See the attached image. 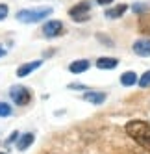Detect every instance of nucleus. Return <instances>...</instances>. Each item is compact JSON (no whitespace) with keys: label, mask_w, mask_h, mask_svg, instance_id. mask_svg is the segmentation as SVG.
I'll return each mask as SVG.
<instances>
[{"label":"nucleus","mask_w":150,"mask_h":154,"mask_svg":"<svg viewBox=\"0 0 150 154\" xmlns=\"http://www.w3.org/2000/svg\"><path fill=\"white\" fill-rule=\"evenodd\" d=\"M126 134L130 136L139 147L150 152V125L145 121H130L126 123Z\"/></svg>","instance_id":"f257e3e1"},{"label":"nucleus","mask_w":150,"mask_h":154,"mask_svg":"<svg viewBox=\"0 0 150 154\" xmlns=\"http://www.w3.org/2000/svg\"><path fill=\"white\" fill-rule=\"evenodd\" d=\"M48 15H52V8L45 6V8H32V9H20L17 13V20L24 24H32V23H39V20L46 19Z\"/></svg>","instance_id":"f03ea898"},{"label":"nucleus","mask_w":150,"mask_h":154,"mask_svg":"<svg viewBox=\"0 0 150 154\" xmlns=\"http://www.w3.org/2000/svg\"><path fill=\"white\" fill-rule=\"evenodd\" d=\"M9 97H11V100L15 104H19V106H26L32 100V93L28 91V87H24V85H13L11 91H9Z\"/></svg>","instance_id":"7ed1b4c3"},{"label":"nucleus","mask_w":150,"mask_h":154,"mask_svg":"<svg viewBox=\"0 0 150 154\" xmlns=\"http://www.w3.org/2000/svg\"><path fill=\"white\" fill-rule=\"evenodd\" d=\"M89 9H91L89 2H80V4L72 6L69 9V15H70L72 20H76V23H83V20L89 19Z\"/></svg>","instance_id":"20e7f679"},{"label":"nucleus","mask_w":150,"mask_h":154,"mask_svg":"<svg viewBox=\"0 0 150 154\" xmlns=\"http://www.w3.org/2000/svg\"><path fill=\"white\" fill-rule=\"evenodd\" d=\"M43 35L45 37H58V35H61L63 32H65V28H63V24H61V20H48V23H45L43 24Z\"/></svg>","instance_id":"39448f33"},{"label":"nucleus","mask_w":150,"mask_h":154,"mask_svg":"<svg viewBox=\"0 0 150 154\" xmlns=\"http://www.w3.org/2000/svg\"><path fill=\"white\" fill-rule=\"evenodd\" d=\"M134 52L141 58H148L150 56V39H139L134 43Z\"/></svg>","instance_id":"423d86ee"},{"label":"nucleus","mask_w":150,"mask_h":154,"mask_svg":"<svg viewBox=\"0 0 150 154\" xmlns=\"http://www.w3.org/2000/svg\"><path fill=\"white\" fill-rule=\"evenodd\" d=\"M43 65V61L41 60H37V61H30V63H24V65H20V67L17 69V76L19 78H24V76H28V74H32L35 69H39Z\"/></svg>","instance_id":"0eeeda50"},{"label":"nucleus","mask_w":150,"mask_h":154,"mask_svg":"<svg viewBox=\"0 0 150 154\" xmlns=\"http://www.w3.org/2000/svg\"><path fill=\"white\" fill-rule=\"evenodd\" d=\"M34 141H35V136L34 134H30V132H28V134H20V137L17 139V149L19 150H26Z\"/></svg>","instance_id":"6e6552de"},{"label":"nucleus","mask_w":150,"mask_h":154,"mask_svg":"<svg viewBox=\"0 0 150 154\" xmlns=\"http://www.w3.org/2000/svg\"><path fill=\"white\" fill-rule=\"evenodd\" d=\"M126 11H128V6L126 4H119V6H115V8H110L108 11H106V17H108V19H119Z\"/></svg>","instance_id":"1a4fd4ad"},{"label":"nucleus","mask_w":150,"mask_h":154,"mask_svg":"<svg viewBox=\"0 0 150 154\" xmlns=\"http://www.w3.org/2000/svg\"><path fill=\"white\" fill-rule=\"evenodd\" d=\"M119 65L117 58H98L96 60V67L98 69H115Z\"/></svg>","instance_id":"9d476101"},{"label":"nucleus","mask_w":150,"mask_h":154,"mask_svg":"<svg viewBox=\"0 0 150 154\" xmlns=\"http://www.w3.org/2000/svg\"><path fill=\"white\" fill-rule=\"evenodd\" d=\"M69 69H70V72H74V74L85 72V71L89 69V61H87V60H78V61H72V63L69 65Z\"/></svg>","instance_id":"9b49d317"},{"label":"nucleus","mask_w":150,"mask_h":154,"mask_svg":"<svg viewBox=\"0 0 150 154\" xmlns=\"http://www.w3.org/2000/svg\"><path fill=\"white\" fill-rule=\"evenodd\" d=\"M83 100H87L91 104H102L106 100V93H96V91H89L83 95Z\"/></svg>","instance_id":"f8f14e48"},{"label":"nucleus","mask_w":150,"mask_h":154,"mask_svg":"<svg viewBox=\"0 0 150 154\" xmlns=\"http://www.w3.org/2000/svg\"><path fill=\"white\" fill-rule=\"evenodd\" d=\"M121 84H122V85H126V87H130V85L137 84V74H135L134 71H128V72H124V74L121 76Z\"/></svg>","instance_id":"ddd939ff"},{"label":"nucleus","mask_w":150,"mask_h":154,"mask_svg":"<svg viewBox=\"0 0 150 154\" xmlns=\"http://www.w3.org/2000/svg\"><path fill=\"white\" fill-rule=\"evenodd\" d=\"M139 26H141V32H146V34H150V17H148V15H141Z\"/></svg>","instance_id":"4468645a"},{"label":"nucleus","mask_w":150,"mask_h":154,"mask_svg":"<svg viewBox=\"0 0 150 154\" xmlns=\"http://www.w3.org/2000/svg\"><path fill=\"white\" fill-rule=\"evenodd\" d=\"M137 84H139V87H148L150 85V71H146L141 78L137 80Z\"/></svg>","instance_id":"2eb2a0df"},{"label":"nucleus","mask_w":150,"mask_h":154,"mask_svg":"<svg viewBox=\"0 0 150 154\" xmlns=\"http://www.w3.org/2000/svg\"><path fill=\"white\" fill-rule=\"evenodd\" d=\"M146 9H148L146 4H134V6H132V11L137 13V15H145V13H146Z\"/></svg>","instance_id":"dca6fc26"},{"label":"nucleus","mask_w":150,"mask_h":154,"mask_svg":"<svg viewBox=\"0 0 150 154\" xmlns=\"http://www.w3.org/2000/svg\"><path fill=\"white\" fill-rule=\"evenodd\" d=\"M8 115H11V106L0 102V117H8Z\"/></svg>","instance_id":"f3484780"},{"label":"nucleus","mask_w":150,"mask_h":154,"mask_svg":"<svg viewBox=\"0 0 150 154\" xmlns=\"http://www.w3.org/2000/svg\"><path fill=\"white\" fill-rule=\"evenodd\" d=\"M8 11H9V9H8V6H6V4H0V20H2V19H6Z\"/></svg>","instance_id":"a211bd4d"},{"label":"nucleus","mask_w":150,"mask_h":154,"mask_svg":"<svg viewBox=\"0 0 150 154\" xmlns=\"http://www.w3.org/2000/svg\"><path fill=\"white\" fill-rule=\"evenodd\" d=\"M69 89H87V87L82 85V84H70V85H69Z\"/></svg>","instance_id":"6ab92c4d"},{"label":"nucleus","mask_w":150,"mask_h":154,"mask_svg":"<svg viewBox=\"0 0 150 154\" xmlns=\"http://www.w3.org/2000/svg\"><path fill=\"white\" fill-rule=\"evenodd\" d=\"M113 2V0H96V4H100V6H110Z\"/></svg>","instance_id":"aec40b11"},{"label":"nucleus","mask_w":150,"mask_h":154,"mask_svg":"<svg viewBox=\"0 0 150 154\" xmlns=\"http://www.w3.org/2000/svg\"><path fill=\"white\" fill-rule=\"evenodd\" d=\"M4 54H6V50H2V48H0V56H4Z\"/></svg>","instance_id":"412c9836"},{"label":"nucleus","mask_w":150,"mask_h":154,"mask_svg":"<svg viewBox=\"0 0 150 154\" xmlns=\"http://www.w3.org/2000/svg\"><path fill=\"white\" fill-rule=\"evenodd\" d=\"M0 154H4V152H0Z\"/></svg>","instance_id":"4be33fe9"}]
</instances>
